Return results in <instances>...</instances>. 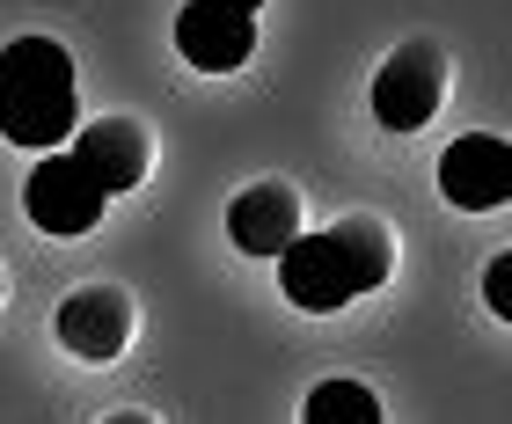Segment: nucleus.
Here are the masks:
<instances>
[{
	"instance_id": "9b49d317",
	"label": "nucleus",
	"mask_w": 512,
	"mask_h": 424,
	"mask_svg": "<svg viewBox=\"0 0 512 424\" xmlns=\"http://www.w3.org/2000/svg\"><path fill=\"white\" fill-rule=\"evenodd\" d=\"M300 424H381V395L366 381H352V373H330V381L308 388Z\"/></svg>"
},
{
	"instance_id": "7ed1b4c3",
	"label": "nucleus",
	"mask_w": 512,
	"mask_h": 424,
	"mask_svg": "<svg viewBox=\"0 0 512 424\" xmlns=\"http://www.w3.org/2000/svg\"><path fill=\"white\" fill-rule=\"evenodd\" d=\"M278 293H286L300 315H337V308H352L366 286H359L352 256L337 249V234H293V242L278 249Z\"/></svg>"
},
{
	"instance_id": "f8f14e48",
	"label": "nucleus",
	"mask_w": 512,
	"mask_h": 424,
	"mask_svg": "<svg viewBox=\"0 0 512 424\" xmlns=\"http://www.w3.org/2000/svg\"><path fill=\"white\" fill-rule=\"evenodd\" d=\"M483 300H491L498 322H512V256H498V264L483 271Z\"/></svg>"
},
{
	"instance_id": "0eeeda50",
	"label": "nucleus",
	"mask_w": 512,
	"mask_h": 424,
	"mask_svg": "<svg viewBox=\"0 0 512 424\" xmlns=\"http://www.w3.org/2000/svg\"><path fill=\"white\" fill-rule=\"evenodd\" d=\"M439 198L454 212H505L512 205V147L498 132H461L439 154Z\"/></svg>"
},
{
	"instance_id": "f03ea898",
	"label": "nucleus",
	"mask_w": 512,
	"mask_h": 424,
	"mask_svg": "<svg viewBox=\"0 0 512 424\" xmlns=\"http://www.w3.org/2000/svg\"><path fill=\"white\" fill-rule=\"evenodd\" d=\"M439 103H447V52L432 37H410L403 52H388V66L374 74V117L388 132H425Z\"/></svg>"
},
{
	"instance_id": "ddd939ff",
	"label": "nucleus",
	"mask_w": 512,
	"mask_h": 424,
	"mask_svg": "<svg viewBox=\"0 0 512 424\" xmlns=\"http://www.w3.org/2000/svg\"><path fill=\"white\" fill-rule=\"evenodd\" d=\"M103 424H154V417H147V410H110Z\"/></svg>"
},
{
	"instance_id": "39448f33",
	"label": "nucleus",
	"mask_w": 512,
	"mask_h": 424,
	"mask_svg": "<svg viewBox=\"0 0 512 424\" xmlns=\"http://www.w3.org/2000/svg\"><path fill=\"white\" fill-rule=\"evenodd\" d=\"M66 154H74V169L96 183L103 198L139 191V183H147V169H154V139H147V125H139V117H88Z\"/></svg>"
},
{
	"instance_id": "4468645a",
	"label": "nucleus",
	"mask_w": 512,
	"mask_h": 424,
	"mask_svg": "<svg viewBox=\"0 0 512 424\" xmlns=\"http://www.w3.org/2000/svg\"><path fill=\"white\" fill-rule=\"evenodd\" d=\"M213 8H242V15H256V8H264V0H213Z\"/></svg>"
},
{
	"instance_id": "423d86ee",
	"label": "nucleus",
	"mask_w": 512,
	"mask_h": 424,
	"mask_svg": "<svg viewBox=\"0 0 512 424\" xmlns=\"http://www.w3.org/2000/svg\"><path fill=\"white\" fill-rule=\"evenodd\" d=\"M132 329H139V315H132V300L118 286H74L59 300V315H52V337L74 351V359H88V366L125 359Z\"/></svg>"
},
{
	"instance_id": "6e6552de",
	"label": "nucleus",
	"mask_w": 512,
	"mask_h": 424,
	"mask_svg": "<svg viewBox=\"0 0 512 424\" xmlns=\"http://www.w3.org/2000/svg\"><path fill=\"white\" fill-rule=\"evenodd\" d=\"M176 52L198 74H242L249 52H256V15L213 8V0H183L176 8Z\"/></svg>"
},
{
	"instance_id": "f257e3e1",
	"label": "nucleus",
	"mask_w": 512,
	"mask_h": 424,
	"mask_svg": "<svg viewBox=\"0 0 512 424\" xmlns=\"http://www.w3.org/2000/svg\"><path fill=\"white\" fill-rule=\"evenodd\" d=\"M81 132V81L59 37L0 44V139L30 154H59Z\"/></svg>"
},
{
	"instance_id": "9d476101",
	"label": "nucleus",
	"mask_w": 512,
	"mask_h": 424,
	"mask_svg": "<svg viewBox=\"0 0 512 424\" xmlns=\"http://www.w3.org/2000/svg\"><path fill=\"white\" fill-rule=\"evenodd\" d=\"M330 234H337V249L352 256V271H359L366 293L388 286V271H395V234H388V220H374V212H352V220H337Z\"/></svg>"
},
{
	"instance_id": "20e7f679",
	"label": "nucleus",
	"mask_w": 512,
	"mask_h": 424,
	"mask_svg": "<svg viewBox=\"0 0 512 424\" xmlns=\"http://www.w3.org/2000/svg\"><path fill=\"white\" fill-rule=\"evenodd\" d=\"M103 191L74 169V154H37L30 183H22V212H30L37 234H59V242H74V234H96L103 227Z\"/></svg>"
},
{
	"instance_id": "1a4fd4ad",
	"label": "nucleus",
	"mask_w": 512,
	"mask_h": 424,
	"mask_svg": "<svg viewBox=\"0 0 512 424\" xmlns=\"http://www.w3.org/2000/svg\"><path fill=\"white\" fill-rule=\"evenodd\" d=\"M293 234H300V191L293 183L264 176V183H249V191L227 198V242L242 256H278Z\"/></svg>"
}]
</instances>
